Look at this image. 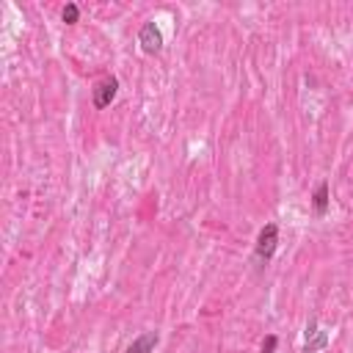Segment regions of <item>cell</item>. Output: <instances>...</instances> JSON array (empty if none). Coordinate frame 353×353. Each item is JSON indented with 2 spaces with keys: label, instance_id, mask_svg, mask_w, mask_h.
<instances>
[{
  "label": "cell",
  "instance_id": "cell-4",
  "mask_svg": "<svg viewBox=\"0 0 353 353\" xmlns=\"http://www.w3.org/2000/svg\"><path fill=\"white\" fill-rule=\"evenodd\" d=\"M326 345H328V331H323L317 320H309L304 331V353H320Z\"/></svg>",
  "mask_w": 353,
  "mask_h": 353
},
{
  "label": "cell",
  "instance_id": "cell-3",
  "mask_svg": "<svg viewBox=\"0 0 353 353\" xmlns=\"http://www.w3.org/2000/svg\"><path fill=\"white\" fill-rule=\"evenodd\" d=\"M116 94H119V80L111 75V78H102V80L94 86V91H91V102H94V108H97V111H105V108L116 100Z\"/></svg>",
  "mask_w": 353,
  "mask_h": 353
},
{
  "label": "cell",
  "instance_id": "cell-1",
  "mask_svg": "<svg viewBox=\"0 0 353 353\" xmlns=\"http://www.w3.org/2000/svg\"><path fill=\"white\" fill-rule=\"evenodd\" d=\"M276 249H279V224H265V227L260 229V235H257L254 254H257V260L265 265V262L273 260Z\"/></svg>",
  "mask_w": 353,
  "mask_h": 353
},
{
  "label": "cell",
  "instance_id": "cell-7",
  "mask_svg": "<svg viewBox=\"0 0 353 353\" xmlns=\"http://www.w3.org/2000/svg\"><path fill=\"white\" fill-rule=\"evenodd\" d=\"M61 20H64L67 25H78V23H80V6H78V3H67L64 12H61Z\"/></svg>",
  "mask_w": 353,
  "mask_h": 353
},
{
  "label": "cell",
  "instance_id": "cell-5",
  "mask_svg": "<svg viewBox=\"0 0 353 353\" xmlns=\"http://www.w3.org/2000/svg\"><path fill=\"white\" fill-rule=\"evenodd\" d=\"M157 342H160L157 331H144L141 337H135V339H133V345H130L124 353H155Z\"/></svg>",
  "mask_w": 353,
  "mask_h": 353
},
{
  "label": "cell",
  "instance_id": "cell-2",
  "mask_svg": "<svg viewBox=\"0 0 353 353\" xmlns=\"http://www.w3.org/2000/svg\"><path fill=\"white\" fill-rule=\"evenodd\" d=\"M138 45L146 56H157L163 50V31L157 23H144L138 31Z\"/></svg>",
  "mask_w": 353,
  "mask_h": 353
},
{
  "label": "cell",
  "instance_id": "cell-6",
  "mask_svg": "<svg viewBox=\"0 0 353 353\" xmlns=\"http://www.w3.org/2000/svg\"><path fill=\"white\" fill-rule=\"evenodd\" d=\"M328 205H331V191H328V183H320L312 194V210L317 218H323L328 213Z\"/></svg>",
  "mask_w": 353,
  "mask_h": 353
},
{
  "label": "cell",
  "instance_id": "cell-8",
  "mask_svg": "<svg viewBox=\"0 0 353 353\" xmlns=\"http://www.w3.org/2000/svg\"><path fill=\"white\" fill-rule=\"evenodd\" d=\"M276 345H279V337H276V334H268V337L262 339V348H260V350H262V353H276Z\"/></svg>",
  "mask_w": 353,
  "mask_h": 353
}]
</instances>
